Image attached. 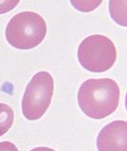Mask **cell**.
<instances>
[{
    "label": "cell",
    "instance_id": "cell-6",
    "mask_svg": "<svg viewBox=\"0 0 127 151\" xmlns=\"http://www.w3.org/2000/svg\"><path fill=\"white\" fill-rule=\"evenodd\" d=\"M14 121V112L11 107L0 103V137L7 133Z\"/></svg>",
    "mask_w": 127,
    "mask_h": 151
},
{
    "label": "cell",
    "instance_id": "cell-2",
    "mask_svg": "<svg viewBox=\"0 0 127 151\" xmlns=\"http://www.w3.org/2000/svg\"><path fill=\"white\" fill-rule=\"evenodd\" d=\"M47 27L44 19L33 12H23L14 15L6 27L9 44L18 49H31L44 41Z\"/></svg>",
    "mask_w": 127,
    "mask_h": 151
},
{
    "label": "cell",
    "instance_id": "cell-4",
    "mask_svg": "<svg viewBox=\"0 0 127 151\" xmlns=\"http://www.w3.org/2000/svg\"><path fill=\"white\" fill-rule=\"evenodd\" d=\"M54 93V79L41 71L35 74L27 84L22 100L23 114L28 120H38L46 112Z\"/></svg>",
    "mask_w": 127,
    "mask_h": 151
},
{
    "label": "cell",
    "instance_id": "cell-3",
    "mask_svg": "<svg viewBox=\"0 0 127 151\" xmlns=\"http://www.w3.org/2000/svg\"><path fill=\"white\" fill-rule=\"evenodd\" d=\"M80 64L93 73L109 70L117 60V50L113 42L103 35H91L80 42L77 50Z\"/></svg>",
    "mask_w": 127,
    "mask_h": 151
},
{
    "label": "cell",
    "instance_id": "cell-10",
    "mask_svg": "<svg viewBox=\"0 0 127 151\" xmlns=\"http://www.w3.org/2000/svg\"><path fill=\"white\" fill-rule=\"evenodd\" d=\"M30 151H56L54 149H52L50 147H44V146H40V147H36L33 148Z\"/></svg>",
    "mask_w": 127,
    "mask_h": 151
},
{
    "label": "cell",
    "instance_id": "cell-1",
    "mask_svg": "<svg viewBox=\"0 0 127 151\" xmlns=\"http://www.w3.org/2000/svg\"><path fill=\"white\" fill-rule=\"evenodd\" d=\"M120 88L111 78H91L80 86L78 105L87 116L103 119L113 113L119 105Z\"/></svg>",
    "mask_w": 127,
    "mask_h": 151
},
{
    "label": "cell",
    "instance_id": "cell-9",
    "mask_svg": "<svg viewBox=\"0 0 127 151\" xmlns=\"http://www.w3.org/2000/svg\"><path fill=\"white\" fill-rule=\"evenodd\" d=\"M0 151H19L16 145L11 142H0Z\"/></svg>",
    "mask_w": 127,
    "mask_h": 151
},
{
    "label": "cell",
    "instance_id": "cell-7",
    "mask_svg": "<svg viewBox=\"0 0 127 151\" xmlns=\"http://www.w3.org/2000/svg\"><path fill=\"white\" fill-rule=\"evenodd\" d=\"M102 2H72V4L79 11L82 12H88V11H92V9H95L97 6H99Z\"/></svg>",
    "mask_w": 127,
    "mask_h": 151
},
{
    "label": "cell",
    "instance_id": "cell-5",
    "mask_svg": "<svg viewBox=\"0 0 127 151\" xmlns=\"http://www.w3.org/2000/svg\"><path fill=\"white\" fill-rule=\"evenodd\" d=\"M127 123L117 120L101 129L97 137L99 151H127Z\"/></svg>",
    "mask_w": 127,
    "mask_h": 151
},
{
    "label": "cell",
    "instance_id": "cell-8",
    "mask_svg": "<svg viewBox=\"0 0 127 151\" xmlns=\"http://www.w3.org/2000/svg\"><path fill=\"white\" fill-rule=\"evenodd\" d=\"M19 4V1H0V14L11 11Z\"/></svg>",
    "mask_w": 127,
    "mask_h": 151
}]
</instances>
